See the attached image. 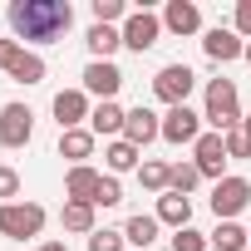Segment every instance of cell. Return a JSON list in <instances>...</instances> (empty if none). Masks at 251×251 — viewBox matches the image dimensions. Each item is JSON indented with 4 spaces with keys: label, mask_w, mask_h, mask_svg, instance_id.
Masks as SVG:
<instances>
[{
    "label": "cell",
    "mask_w": 251,
    "mask_h": 251,
    "mask_svg": "<svg viewBox=\"0 0 251 251\" xmlns=\"http://www.w3.org/2000/svg\"><path fill=\"white\" fill-rule=\"evenodd\" d=\"M69 25H74L69 0H15L10 5V30L30 45H54Z\"/></svg>",
    "instance_id": "obj_1"
},
{
    "label": "cell",
    "mask_w": 251,
    "mask_h": 251,
    "mask_svg": "<svg viewBox=\"0 0 251 251\" xmlns=\"http://www.w3.org/2000/svg\"><path fill=\"white\" fill-rule=\"evenodd\" d=\"M217 133L241 128V103H236V84L231 79H207V113H202Z\"/></svg>",
    "instance_id": "obj_2"
},
{
    "label": "cell",
    "mask_w": 251,
    "mask_h": 251,
    "mask_svg": "<svg viewBox=\"0 0 251 251\" xmlns=\"http://www.w3.org/2000/svg\"><path fill=\"white\" fill-rule=\"evenodd\" d=\"M45 231V207L40 202H0V236L25 241Z\"/></svg>",
    "instance_id": "obj_3"
},
{
    "label": "cell",
    "mask_w": 251,
    "mask_h": 251,
    "mask_svg": "<svg viewBox=\"0 0 251 251\" xmlns=\"http://www.w3.org/2000/svg\"><path fill=\"white\" fill-rule=\"evenodd\" d=\"M197 89V74L187 69V64H163L158 74H153V94L168 103V108H177V103H187V94Z\"/></svg>",
    "instance_id": "obj_4"
},
{
    "label": "cell",
    "mask_w": 251,
    "mask_h": 251,
    "mask_svg": "<svg viewBox=\"0 0 251 251\" xmlns=\"http://www.w3.org/2000/svg\"><path fill=\"white\" fill-rule=\"evenodd\" d=\"M35 138V113L25 103H5L0 108V148H25Z\"/></svg>",
    "instance_id": "obj_5"
},
{
    "label": "cell",
    "mask_w": 251,
    "mask_h": 251,
    "mask_svg": "<svg viewBox=\"0 0 251 251\" xmlns=\"http://www.w3.org/2000/svg\"><path fill=\"white\" fill-rule=\"evenodd\" d=\"M251 202V182L246 177H222L217 187H212V212H217V222H236V212Z\"/></svg>",
    "instance_id": "obj_6"
},
{
    "label": "cell",
    "mask_w": 251,
    "mask_h": 251,
    "mask_svg": "<svg viewBox=\"0 0 251 251\" xmlns=\"http://www.w3.org/2000/svg\"><path fill=\"white\" fill-rule=\"evenodd\" d=\"M118 89H123L118 64H113V59H89V69H84V94H94L99 103H108Z\"/></svg>",
    "instance_id": "obj_7"
},
{
    "label": "cell",
    "mask_w": 251,
    "mask_h": 251,
    "mask_svg": "<svg viewBox=\"0 0 251 251\" xmlns=\"http://www.w3.org/2000/svg\"><path fill=\"white\" fill-rule=\"evenodd\" d=\"M158 35H163V20L153 15V10H133L128 20H123V45H128V50H153L158 45Z\"/></svg>",
    "instance_id": "obj_8"
},
{
    "label": "cell",
    "mask_w": 251,
    "mask_h": 251,
    "mask_svg": "<svg viewBox=\"0 0 251 251\" xmlns=\"http://www.w3.org/2000/svg\"><path fill=\"white\" fill-rule=\"evenodd\" d=\"M0 69H5L10 79H20V84H40L45 79V59L35 50H20V40L5 45V64H0Z\"/></svg>",
    "instance_id": "obj_9"
},
{
    "label": "cell",
    "mask_w": 251,
    "mask_h": 251,
    "mask_svg": "<svg viewBox=\"0 0 251 251\" xmlns=\"http://www.w3.org/2000/svg\"><path fill=\"white\" fill-rule=\"evenodd\" d=\"M192 153H197L192 163H197L202 177H217V182L226 177V173H222V168H226V138H222V133H202V138L192 143Z\"/></svg>",
    "instance_id": "obj_10"
},
{
    "label": "cell",
    "mask_w": 251,
    "mask_h": 251,
    "mask_svg": "<svg viewBox=\"0 0 251 251\" xmlns=\"http://www.w3.org/2000/svg\"><path fill=\"white\" fill-rule=\"evenodd\" d=\"M163 138H168V143H197V138H202V113H192L187 103L168 108V113H163Z\"/></svg>",
    "instance_id": "obj_11"
},
{
    "label": "cell",
    "mask_w": 251,
    "mask_h": 251,
    "mask_svg": "<svg viewBox=\"0 0 251 251\" xmlns=\"http://www.w3.org/2000/svg\"><path fill=\"white\" fill-rule=\"evenodd\" d=\"M89 113H94V108H89V94H84V89H59V94H54V118H59V133L79 128Z\"/></svg>",
    "instance_id": "obj_12"
},
{
    "label": "cell",
    "mask_w": 251,
    "mask_h": 251,
    "mask_svg": "<svg viewBox=\"0 0 251 251\" xmlns=\"http://www.w3.org/2000/svg\"><path fill=\"white\" fill-rule=\"evenodd\" d=\"M202 54H207V59H217V64H231V59H241V54H246V40H241L236 30H222V25H217V30H207V35H202Z\"/></svg>",
    "instance_id": "obj_13"
},
{
    "label": "cell",
    "mask_w": 251,
    "mask_h": 251,
    "mask_svg": "<svg viewBox=\"0 0 251 251\" xmlns=\"http://www.w3.org/2000/svg\"><path fill=\"white\" fill-rule=\"evenodd\" d=\"M123 138H128L133 148H143V143H153V138H163V118L153 113V108H128V123H123Z\"/></svg>",
    "instance_id": "obj_14"
},
{
    "label": "cell",
    "mask_w": 251,
    "mask_h": 251,
    "mask_svg": "<svg viewBox=\"0 0 251 251\" xmlns=\"http://www.w3.org/2000/svg\"><path fill=\"white\" fill-rule=\"evenodd\" d=\"M123 123H128V108H118V99H108L89 113V133L94 138H123Z\"/></svg>",
    "instance_id": "obj_15"
},
{
    "label": "cell",
    "mask_w": 251,
    "mask_h": 251,
    "mask_svg": "<svg viewBox=\"0 0 251 251\" xmlns=\"http://www.w3.org/2000/svg\"><path fill=\"white\" fill-rule=\"evenodd\" d=\"M99 182H103V173L99 168H69V177H64V197L69 202H94L99 197Z\"/></svg>",
    "instance_id": "obj_16"
},
{
    "label": "cell",
    "mask_w": 251,
    "mask_h": 251,
    "mask_svg": "<svg viewBox=\"0 0 251 251\" xmlns=\"http://www.w3.org/2000/svg\"><path fill=\"white\" fill-rule=\"evenodd\" d=\"M163 25H168L173 35H197V30H202V10L192 5V0H168Z\"/></svg>",
    "instance_id": "obj_17"
},
{
    "label": "cell",
    "mask_w": 251,
    "mask_h": 251,
    "mask_svg": "<svg viewBox=\"0 0 251 251\" xmlns=\"http://www.w3.org/2000/svg\"><path fill=\"white\" fill-rule=\"evenodd\" d=\"M163 226H173V231H182L187 222H192V197H182V192H163L158 197V212H153Z\"/></svg>",
    "instance_id": "obj_18"
},
{
    "label": "cell",
    "mask_w": 251,
    "mask_h": 251,
    "mask_svg": "<svg viewBox=\"0 0 251 251\" xmlns=\"http://www.w3.org/2000/svg\"><path fill=\"white\" fill-rule=\"evenodd\" d=\"M103 163H108V177L133 173V168H143V148H133L128 138H113V143L103 148Z\"/></svg>",
    "instance_id": "obj_19"
},
{
    "label": "cell",
    "mask_w": 251,
    "mask_h": 251,
    "mask_svg": "<svg viewBox=\"0 0 251 251\" xmlns=\"http://www.w3.org/2000/svg\"><path fill=\"white\" fill-rule=\"evenodd\" d=\"M158 226H163L158 217H143V212L128 217V226H123V241H128V251H148L153 236H158Z\"/></svg>",
    "instance_id": "obj_20"
},
{
    "label": "cell",
    "mask_w": 251,
    "mask_h": 251,
    "mask_svg": "<svg viewBox=\"0 0 251 251\" xmlns=\"http://www.w3.org/2000/svg\"><path fill=\"white\" fill-rule=\"evenodd\" d=\"M89 153H94V133H89V128H69V133H59V158H69L74 168H84Z\"/></svg>",
    "instance_id": "obj_21"
},
{
    "label": "cell",
    "mask_w": 251,
    "mask_h": 251,
    "mask_svg": "<svg viewBox=\"0 0 251 251\" xmlns=\"http://www.w3.org/2000/svg\"><path fill=\"white\" fill-rule=\"evenodd\" d=\"M84 45L94 50V59H108V54H113V50L123 45V30H113V25H89Z\"/></svg>",
    "instance_id": "obj_22"
},
{
    "label": "cell",
    "mask_w": 251,
    "mask_h": 251,
    "mask_svg": "<svg viewBox=\"0 0 251 251\" xmlns=\"http://www.w3.org/2000/svg\"><path fill=\"white\" fill-rule=\"evenodd\" d=\"M59 222H64V231H84V236L99 231V226H94V202H64Z\"/></svg>",
    "instance_id": "obj_23"
},
{
    "label": "cell",
    "mask_w": 251,
    "mask_h": 251,
    "mask_svg": "<svg viewBox=\"0 0 251 251\" xmlns=\"http://www.w3.org/2000/svg\"><path fill=\"white\" fill-rule=\"evenodd\" d=\"M207 241H212L217 251H246V246H251V231L236 226V222H217V231H212Z\"/></svg>",
    "instance_id": "obj_24"
},
{
    "label": "cell",
    "mask_w": 251,
    "mask_h": 251,
    "mask_svg": "<svg viewBox=\"0 0 251 251\" xmlns=\"http://www.w3.org/2000/svg\"><path fill=\"white\" fill-rule=\"evenodd\" d=\"M168 173H173L168 163H153V158H143V168H138V182H143L148 192H158V197H163V192H168Z\"/></svg>",
    "instance_id": "obj_25"
},
{
    "label": "cell",
    "mask_w": 251,
    "mask_h": 251,
    "mask_svg": "<svg viewBox=\"0 0 251 251\" xmlns=\"http://www.w3.org/2000/svg\"><path fill=\"white\" fill-rule=\"evenodd\" d=\"M197 182H202L197 163H173V173H168V192H182V197H187Z\"/></svg>",
    "instance_id": "obj_26"
},
{
    "label": "cell",
    "mask_w": 251,
    "mask_h": 251,
    "mask_svg": "<svg viewBox=\"0 0 251 251\" xmlns=\"http://www.w3.org/2000/svg\"><path fill=\"white\" fill-rule=\"evenodd\" d=\"M89 251H128V241H123V231H108V226H99V231L89 236Z\"/></svg>",
    "instance_id": "obj_27"
},
{
    "label": "cell",
    "mask_w": 251,
    "mask_h": 251,
    "mask_svg": "<svg viewBox=\"0 0 251 251\" xmlns=\"http://www.w3.org/2000/svg\"><path fill=\"white\" fill-rule=\"evenodd\" d=\"M123 15H128L123 0H94V25H113V20H123Z\"/></svg>",
    "instance_id": "obj_28"
},
{
    "label": "cell",
    "mask_w": 251,
    "mask_h": 251,
    "mask_svg": "<svg viewBox=\"0 0 251 251\" xmlns=\"http://www.w3.org/2000/svg\"><path fill=\"white\" fill-rule=\"evenodd\" d=\"M123 202V187H118V177H108L103 173V182H99V197H94V207H118Z\"/></svg>",
    "instance_id": "obj_29"
},
{
    "label": "cell",
    "mask_w": 251,
    "mask_h": 251,
    "mask_svg": "<svg viewBox=\"0 0 251 251\" xmlns=\"http://www.w3.org/2000/svg\"><path fill=\"white\" fill-rule=\"evenodd\" d=\"M207 246H212V241H207L202 231H192V226H182V231L173 236V251H207Z\"/></svg>",
    "instance_id": "obj_30"
},
{
    "label": "cell",
    "mask_w": 251,
    "mask_h": 251,
    "mask_svg": "<svg viewBox=\"0 0 251 251\" xmlns=\"http://www.w3.org/2000/svg\"><path fill=\"white\" fill-rule=\"evenodd\" d=\"M226 138V158H251V138L241 133V128H231V133H222Z\"/></svg>",
    "instance_id": "obj_31"
},
{
    "label": "cell",
    "mask_w": 251,
    "mask_h": 251,
    "mask_svg": "<svg viewBox=\"0 0 251 251\" xmlns=\"http://www.w3.org/2000/svg\"><path fill=\"white\" fill-rule=\"evenodd\" d=\"M10 197H20V173L0 168V202H10Z\"/></svg>",
    "instance_id": "obj_32"
},
{
    "label": "cell",
    "mask_w": 251,
    "mask_h": 251,
    "mask_svg": "<svg viewBox=\"0 0 251 251\" xmlns=\"http://www.w3.org/2000/svg\"><path fill=\"white\" fill-rule=\"evenodd\" d=\"M236 35L251 40V0H241V5H236Z\"/></svg>",
    "instance_id": "obj_33"
},
{
    "label": "cell",
    "mask_w": 251,
    "mask_h": 251,
    "mask_svg": "<svg viewBox=\"0 0 251 251\" xmlns=\"http://www.w3.org/2000/svg\"><path fill=\"white\" fill-rule=\"evenodd\" d=\"M40 251H69V246H64V241H45Z\"/></svg>",
    "instance_id": "obj_34"
},
{
    "label": "cell",
    "mask_w": 251,
    "mask_h": 251,
    "mask_svg": "<svg viewBox=\"0 0 251 251\" xmlns=\"http://www.w3.org/2000/svg\"><path fill=\"white\" fill-rule=\"evenodd\" d=\"M241 133H246V138H251V113H246V118H241Z\"/></svg>",
    "instance_id": "obj_35"
},
{
    "label": "cell",
    "mask_w": 251,
    "mask_h": 251,
    "mask_svg": "<svg viewBox=\"0 0 251 251\" xmlns=\"http://www.w3.org/2000/svg\"><path fill=\"white\" fill-rule=\"evenodd\" d=\"M5 45H10V40H0V64H5Z\"/></svg>",
    "instance_id": "obj_36"
},
{
    "label": "cell",
    "mask_w": 251,
    "mask_h": 251,
    "mask_svg": "<svg viewBox=\"0 0 251 251\" xmlns=\"http://www.w3.org/2000/svg\"><path fill=\"white\" fill-rule=\"evenodd\" d=\"M246 64H251V40H246Z\"/></svg>",
    "instance_id": "obj_37"
},
{
    "label": "cell",
    "mask_w": 251,
    "mask_h": 251,
    "mask_svg": "<svg viewBox=\"0 0 251 251\" xmlns=\"http://www.w3.org/2000/svg\"><path fill=\"white\" fill-rule=\"evenodd\" d=\"M246 251H251V246H246Z\"/></svg>",
    "instance_id": "obj_38"
}]
</instances>
